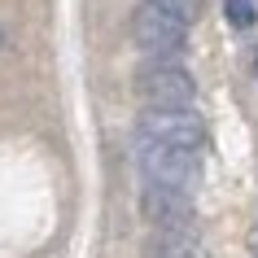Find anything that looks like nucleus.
<instances>
[{
  "instance_id": "9d476101",
  "label": "nucleus",
  "mask_w": 258,
  "mask_h": 258,
  "mask_svg": "<svg viewBox=\"0 0 258 258\" xmlns=\"http://www.w3.org/2000/svg\"><path fill=\"white\" fill-rule=\"evenodd\" d=\"M0 40H5V35H0Z\"/></svg>"
},
{
  "instance_id": "423d86ee",
  "label": "nucleus",
  "mask_w": 258,
  "mask_h": 258,
  "mask_svg": "<svg viewBox=\"0 0 258 258\" xmlns=\"http://www.w3.org/2000/svg\"><path fill=\"white\" fill-rule=\"evenodd\" d=\"M149 258H210L192 236H153Z\"/></svg>"
},
{
  "instance_id": "f257e3e1",
  "label": "nucleus",
  "mask_w": 258,
  "mask_h": 258,
  "mask_svg": "<svg viewBox=\"0 0 258 258\" xmlns=\"http://www.w3.org/2000/svg\"><path fill=\"white\" fill-rule=\"evenodd\" d=\"M136 96L149 109H192V96H197V83L184 66L175 61H145L136 70Z\"/></svg>"
},
{
  "instance_id": "7ed1b4c3",
  "label": "nucleus",
  "mask_w": 258,
  "mask_h": 258,
  "mask_svg": "<svg viewBox=\"0 0 258 258\" xmlns=\"http://www.w3.org/2000/svg\"><path fill=\"white\" fill-rule=\"evenodd\" d=\"M140 215L158 228V236H192L197 241V206L184 192L145 184V192H140Z\"/></svg>"
},
{
  "instance_id": "0eeeda50",
  "label": "nucleus",
  "mask_w": 258,
  "mask_h": 258,
  "mask_svg": "<svg viewBox=\"0 0 258 258\" xmlns=\"http://www.w3.org/2000/svg\"><path fill=\"white\" fill-rule=\"evenodd\" d=\"M223 18L236 31H249L258 22V9H254V0H223Z\"/></svg>"
},
{
  "instance_id": "39448f33",
  "label": "nucleus",
  "mask_w": 258,
  "mask_h": 258,
  "mask_svg": "<svg viewBox=\"0 0 258 258\" xmlns=\"http://www.w3.org/2000/svg\"><path fill=\"white\" fill-rule=\"evenodd\" d=\"M140 140L197 153L202 140H206V132H202V118H197L192 109H145V114H140Z\"/></svg>"
},
{
  "instance_id": "6e6552de",
  "label": "nucleus",
  "mask_w": 258,
  "mask_h": 258,
  "mask_svg": "<svg viewBox=\"0 0 258 258\" xmlns=\"http://www.w3.org/2000/svg\"><path fill=\"white\" fill-rule=\"evenodd\" d=\"M145 5H153V9L171 14L175 22H184V27H188V22H192L197 14H202V0H145Z\"/></svg>"
},
{
  "instance_id": "1a4fd4ad",
  "label": "nucleus",
  "mask_w": 258,
  "mask_h": 258,
  "mask_svg": "<svg viewBox=\"0 0 258 258\" xmlns=\"http://www.w3.org/2000/svg\"><path fill=\"white\" fill-rule=\"evenodd\" d=\"M254 75H258V48H254Z\"/></svg>"
},
{
  "instance_id": "20e7f679",
  "label": "nucleus",
  "mask_w": 258,
  "mask_h": 258,
  "mask_svg": "<svg viewBox=\"0 0 258 258\" xmlns=\"http://www.w3.org/2000/svg\"><path fill=\"white\" fill-rule=\"evenodd\" d=\"M132 40L145 53H153L158 61H166V57L188 48V27L175 22L171 14H162V9H153V5H140L136 14H132Z\"/></svg>"
},
{
  "instance_id": "f03ea898",
  "label": "nucleus",
  "mask_w": 258,
  "mask_h": 258,
  "mask_svg": "<svg viewBox=\"0 0 258 258\" xmlns=\"http://www.w3.org/2000/svg\"><path fill=\"white\" fill-rule=\"evenodd\" d=\"M140 171L149 179L153 188H171V192H184L188 197L202 179V162L197 153L188 149H171V145H140Z\"/></svg>"
}]
</instances>
